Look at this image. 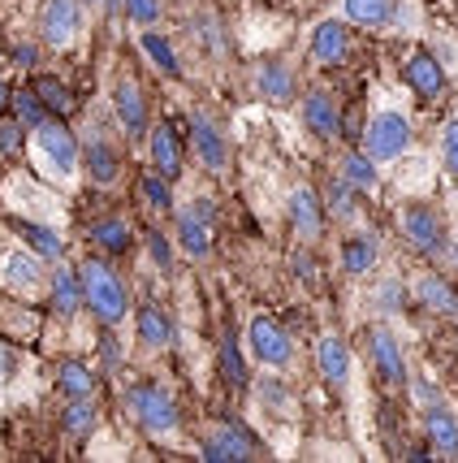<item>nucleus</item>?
<instances>
[{
	"label": "nucleus",
	"instance_id": "1",
	"mask_svg": "<svg viewBox=\"0 0 458 463\" xmlns=\"http://www.w3.org/2000/svg\"><path fill=\"white\" fill-rule=\"evenodd\" d=\"M82 295H87V307L100 317V325H121L126 321V290H121L117 273L104 260H82Z\"/></svg>",
	"mask_w": 458,
	"mask_h": 463
},
{
	"label": "nucleus",
	"instance_id": "2",
	"mask_svg": "<svg viewBox=\"0 0 458 463\" xmlns=\"http://www.w3.org/2000/svg\"><path fill=\"white\" fill-rule=\"evenodd\" d=\"M407 147H411V121L402 118V113H377V118L368 121V130H363V152H368L377 165L398 161Z\"/></svg>",
	"mask_w": 458,
	"mask_h": 463
},
{
	"label": "nucleus",
	"instance_id": "3",
	"mask_svg": "<svg viewBox=\"0 0 458 463\" xmlns=\"http://www.w3.org/2000/svg\"><path fill=\"white\" fill-rule=\"evenodd\" d=\"M130 411L139 416V424L152 433V438H164V433L178 429V407H173V399H169L156 382L130 390Z\"/></svg>",
	"mask_w": 458,
	"mask_h": 463
},
{
	"label": "nucleus",
	"instance_id": "4",
	"mask_svg": "<svg viewBox=\"0 0 458 463\" xmlns=\"http://www.w3.org/2000/svg\"><path fill=\"white\" fill-rule=\"evenodd\" d=\"M212 222H217V203L195 200L191 208L178 213V247L191 260H203L212 251Z\"/></svg>",
	"mask_w": 458,
	"mask_h": 463
},
{
	"label": "nucleus",
	"instance_id": "5",
	"mask_svg": "<svg viewBox=\"0 0 458 463\" xmlns=\"http://www.w3.org/2000/svg\"><path fill=\"white\" fill-rule=\"evenodd\" d=\"M35 147H40L43 161L52 165L57 178H70V174L79 169V139H74L70 126H61V121H43V126H35Z\"/></svg>",
	"mask_w": 458,
	"mask_h": 463
},
{
	"label": "nucleus",
	"instance_id": "6",
	"mask_svg": "<svg viewBox=\"0 0 458 463\" xmlns=\"http://www.w3.org/2000/svg\"><path fill=\"white\" fill-rule=\"evenodd\" d=\"M247 343L256 351L259 364H268V368H285L290 355H294V346H290V334L281 329L273 317H256L251 329H247Z\"/></svg>",
	"mask_w": 458,
	"mask_h": 463
},
{
	"label": "nucleus",
	"instance_id": "7",
	"mask_svg": "<svg viewBox=\"0 0 458 463\" xmlns=\"http://www.w3.org/2000/svg\"><path fill=\"white\" fill-rule=\"evenodd\" d=\"M82 35V0H48L43 9V40L52 48H70Z\"/></svg>",
	"mask_w": 458,
	"mask_h": 463
},
{
	"label": "nucleus",
	"instance_id": "8",
	"mask_svg": "<svg viewBox=\"0 0 458 463\" xmlns=\"http://www.w3.org/2000/svg\"><path fill=\"white\" fill-rule=\"evenodd\" d=\"M398 225L419 251H441V247H445V230H441L437 213L424 208V203H407V208L398 213Z\"/></svg>",
	"mask_w": 458,
	"mask_h": 463
},
{
	"label": "nucleus",
	"instance_id": "9",
	"mask_svg": "<svg viewBox=\"0 0 458 463\" xmlns=\"http://www.w3.org/2000/svg\"><path fill=\"white\" fill-rule=\"evenodd\" d=\"M191 143H195V156L203 161V169H212V174H220V169H225L229 152H225L220 130L212 126V118H208L203 109H195V113H191Z\"/></svg>",
	"mask_w": 458,
	"mask_h": 463
},
{
	"label": "nucleus",
	"instance_id": "10",
	"mask_svg": "<svg viewBox=\"0 0 458 463\" xmlns=\"http://www.w3.org/2000/svg\"><path fill=\"white\" fill-rule=\"evenodd\" d=\"M290 222L299 230V239H307V242L320 239V230H324V203H320V195L312 186H299L290 195Z\"/></svg>",
	"mask_w": 458,
	"mask_h": 463
},
{
	"label": "nucleus",
	"instance_id": "11",
	"mask_svg": "<svg viewBox=\"0 0 458 463\" xmlns=\"http://www.w3.org/2000/svg\"><path fill=\"white\" fill-rule=\"evenodd\" d=\"M368 343H372V364H377L380 382H389V385H402V382H407V368H402V351H398L394 334H389L385 325H377V329L368 334Z\"/></svg>",
	"mask_w": 458,
	"mask_h": 463
},
{
	"label": "nucleus",
	"instance_id": "12",
	"mask_svg": "<svg viewBox=\"0 0 458 463\" xmlns=\"http://www.w3.org/2000/svg\"><path fill=\"white\" fill-rule=\"evenodd\" d=\"M203 459L212 463H229V459H256V442L242 433V429H234V424H225V429H217L208 442H203Z\"/></svg>",
	"mask_w": 458,
	"mask_h": 463
},
{
	"label": "nucleus",
	"instance_id": "13",
	"mask_svg": "<svg viewBox=\"0 0 458 463\" xmlns=\"http://www.w3.org/2000/svg\"><path fill=\"white\" fill-rule=\"evenodd\" d=\"M82 303H87V295H82V273L61 264L57 273H52V312H57L61 321H74Z\"/></svg>",
	"mask_w": 458,
	"mask_h": 463
},
{
	"label": "nucleus",
	"instance_id": "14",
	"mask_svg": "<svg viewBox=\"0 0 458 463\" xmlns=\"http://www.w3.org/2000/svg\"><path fill=\"white\" fill-rule=\"evenodd\" d=\"M0 282L9 290H18V295H35L43 286V264L35 256H26V251H14L9 260L0 264Z\"/></svg>",
	"mask_w": 458,
	"mask_h": 463
},
{
	"label": "nucleus",
	"instance_id": "15",
	"mask_svg": "<svg viewBox=\"0 0 458 463\" xmlns=\"http://www.w3.org/2000/svg\"><path fill=\"white\" fill-rule=\"evenodd\" d=\"M117 118L126 126V135H143V126H147V96H143V87L135 79H121L117 82Z\"/></svg>",
	"mask_w": 458,
	"mask_h": 463
},
{
	"label": "nucleus",
	"instance_id": "16",
	"mask_svg": "<svg viewBox=\"0 0 458 463\" xmlns=\"http://www.w3.org/2000/svg\"><path fill=\"white\" fill-rule=\"evenodd\" d=\"M152 165H156L169 182L182 174V139L169 121H160L156 130H152Z\"/></svg>",
	"mask_w": 458,
	"mask_h": 463
},
{
	"label": "nucleus",
	"instance_id": "17",
	"mask_svg": "<svg viewBox=\"0 0 458 463\" xmlns=\"http://www.w3.org/2000/svg\"><path fill=\"white\" fill-rule=\"evenodd\" d=\"M424 429H428V442H433V450L454 459V455H458V416H454V411L433 403V407H428V416H424Z\"/></svg>",
	"mask_w": 458,
	"mask_h": 463
},
{
	"label": "nucleus",
	"instance_id": "18",
	"mask_svg": "<svg viewBox=\"0 0 458 463\" xmlns=\"http://www.w3.org/2000/svg\"><path fill=\"white\" fill-rule=\"evenodd\" d=\"M407 82L416 87L424 100H433V96H441V87H445V74H441V65L433 61V52H411L407 57Z\"/></svg>",
	"mask_w": 458,
	"mask_h": 463
},
{
	"label": "nucleus",
	"instance_id": "19",
	"mask_svg": "<svg viewBox=\"0 0 458 463\" xmlns=\"http://www.w3.org/2000/svg\"><path fill=\"white\" fill-rule=\"evenodd\" d=\"M316 364H320V377L329 385H346L351 382V351H346V343L341 338H320V351H316Z\"/></svg>",
	"mask_w": 458,
	"mask_h": 463
},
{
	"label": "nucleus",
	"instance_id": "20",
	"mask_svg": "<svg viewBox=\"0 0 458 463\" xmlns=\"http://www.w3.org/2000/svg\"><path fill=\"white\" fill-rule=\"evenodd\" d=\"M346 48H351V35H346V22H320L316 31H312V57L320 65H333V61L346 57Z\"/></svg>",
	"mask_w": 458,
	"mask_h": 463
},
{
	"label": "nucleus",
	"instance_id": "21",
	"mask_svg": "<svg viewBox=\"0 0 458 463\" xmlns=\"http://www.w3.org/2000/svg\"><path fill=\"white\" fill-rule=\"evenodd\" d=\"M303 118H307V126L316 130L320 139H338V130H341L338 104L329 100L324 91H312V96L303 100Z\"/></svg>",
	"mask_w": 458,
	"mask_h": 463
},
{
	"label": "nucleus",
	"instance_id": "22",
	"mask_svg": "<svg viewBox=\"0 0 458 463\" xmlns=\"http://www.w3.org/2000/svg\"><path fill=\"white\" fill-rule=\"evenodd\" d=\"M256 87H259V96H264V100H273V104L294 100V79H290V70H285L281 61H268V65H259Z\"/></svg>",
	"mask_w": 458,
	"mask_h": 463
},
{
	"label": "nucleus",
	"instance_id": "23",
	"mask_svg": "<svg viewBox=\"0 0 458 463\" xmlns=\"http://www.w3.org/2000/svg\"><path fill=\"white\" fill-rule=\"evenodd\" d=\"M139 343L143 351H164L173 343V321L160 307H139Z\"/></svg>",
	"mask_w": 458,
	"mask_h": 463
},
{
	"label": "nucleus",
	"instance_id": "24",
	"mask_svg": "<svg viewBox=\"0 0 458 463\" xmlns=\"http://www.w3.org/2000/svg\"><path fill=\"white\" fill-rule=\"evenodd\" d=\"M341 9L359 26H389L398 14V0H341Z\"/></svg>",
	"mask_w": 458,
	"mask_h": 463
},
{
	"label": "nucleus",
	"instance_id": "25",
	"mask_svg": "<svg viewBox=\"0 0 458 463\" xmlns=\"http://www.w3.org/2000/svg\"><path fill=\"white\" fill-rule=\"evenodd\" d=\"M82 165H87V178L100 182V186H108V182L117 178V152L104 139H91L82 147Z\"/></svg>",
	"mask_w": 458,
	"mask_h": 463
},
{
	"label": "nucleus",
	"instance_id": "26",
	"mask_svg": "<svg viewBox=\"0 0 458 463\" xmlns=\"http://www.w3.org/2000/svg\"><path fill=\"white\" fill-rule=\"evenodd\" d=\"M419 303H428L441 317H458V290L445 278H419Z\"/></svg>",
	"mask_w": 458,
	"mask_h": 463
},
{
	"label": "nucleus",
	"instance_id": "27",
	"mask_svg": "<svg viewBox=\"0 0 458 463\" xmlns=\"http://www.w3.org/2000/svg\"><path fill=\"white\" fill-rule=\"evenodd\" d=\"M57 385H61V394H65V399H91V390H96V377H91V373H87L79 360H70V364H61Z\"/></svg>",
	"mask_w": 458,
	"mask_h": 463
},
{
	"label": "nucleus",
	"instance_id": "28",
	"mask_svg": "<svg viewBox=\"0 0 458 463\" xmlns=\"http://www.w3.org/2000/svg\"><path fill=\"white\" fill-rule=\"evenodd\" d=\"M372 264H377V242L372 239L359 234V239L341 242V269H346V273H368Z\"/></svg>",
	"mask_w": 458,
	"mask_h": 463
},
{
	"label": "nucleus",
	"instance_id": "29",
	"mask_svg": "<svg viewBox=\"0 0 458 463\" xmlns=\"http://www.w3.org/2000/svg\"><path fill=\"white\" fill-rule=\"evenodd\" d=\"M341 178L351 182V186H355V191H372V186H377L380 182V174H377V161H372V156H368V152H363V156H346V165H341Z\"/></svg>",
	"mask_w": 458,
	"mask_h": 463
},
{
	"label": "nucleus",
	"instance_id": "30",
	"mask_svg": "<svg viewBox=\"0 0 458 463\" xmlns=\"http://www.w3.org/2000/svg\"><path fill=\"white\" fill-rule=\"evenodd\" d=\"M143 52H147V57L156 61V65H160V70H164V74H182V61H178V52H173V43L164 40L160 31H147V35H143Z\"/></svg>",
	"mask_w": 458,
	"mask_h": 463
},
{
	"label": "nucleus",
	"instance_id": "31",
	"mask_svg": "<svg viewBox=\"0 0 458 463\" xmlns=\"http://www.w3.org/2000/svg\"><path fill=\"white\" fill-rule=\"evenodd\" d=\"M61 424H65V433L82 438V433H91V429H96V407L87 403V399H70V407H65Z\"/></svg>",
	"mask_w": 458,
	"mask_h": 463
},
{
	"label": "nucleus",
	"instance_id": "32",
	"mask_svg": "<svg viewBox=\"0 0 458 463\" xmlns=\"http://www.w3.org/2000/svg\"><path fill=\"white\" fill-rule=\"evenodd\" d=\"M14 109H18V121L22 126H31V130L48 121V104L40 100V91H35V87H31V91H18V96H14Z\"/></svg>",
	"mask_w": 458,
	"mask_h": 463
},
{
	"label": "nucleus",
	"instance_id": "33",
	"mask_svg": "<svg viewBox=\"0 0 458 463\" xmlns=\"http://www.w3.org/2000/svg\"><path fill=\"white\" fill-rule=\"evenodd\" d=\"M143 195H147V203H152V213H160V217L173 213V191H169V178H164L160 169L143 178Z\"/></svg>",
	"mask_w": 458,
	"mask_h": 463
},
{
	"label": "nucleus",
	"instance_id": "34",
	"mask_svg": "<svg viewBox=\"0 0 458 463\" xmlns=\"http://www.w3.org/2000/svg\"><path fill=\"white\" fill-rule=\"evenodd\" d=\"M91 239L100 242V247H108V251H126V247H130V230H126V222L108 217V222H100L91 230Z\"/></svg>",
	"mask_w": 458,
	"mask_h": 463
},
{
	"label": "nucleus",
	"instance_id": "35",
	"mask_svg": "<svg viewBox=\"0 0 458 463\" xmlns=\"http://www.w3.org/2000/svg\"><path fill=\"white\" fill-rule=\"evenodd\" d=\"M18 230L26 239L35 242V251H40L43 260H61V239L52 230H43V225H31V222H18Z\"/></svg>",
	"mask_w": 458,
	"mask_h": 463
},
{
	"label": "nucleus",
	"instance_id": "36",
	"mask_svg": "<svg viewBox=\"0 0 458 463\" xmlns=\"http://www.w3.org/2000/svg\"><path fill=\"white\" fill-rule=\"evenodd\" d=\"M220 368H225V382L229 385H247V364H242V351L234 338L220 343Z\"/></svg>",
	"mask_w": 458,
	"mask_h": 463
},
{
	"label": "nucleus",
	"instance_id": "37",
	"mask_svg": "<svg viewBox=\"0 0 458 463\" xmlns=\"http://www.w3.org/2000/svg\"><path fill=\"white\" fill-rule=\"evenodd\" d=\"M351 208H355V186L346 178L333 182V191H329V203H324V213H333V217H351Z\"/></svg>",
	"mask_w": 458,
	"mask_h": 463
},
{
	"label": "nucleus",
	"instance_id": "38",
	"mask_svg": "<svg viewBox=\"0 0 458 463\" xmlns=\"http://www.w3.org/2000/svg\"><path fill=\"white\" fill-rule=\"evenodd\" d=\"M121 9H126V18L135 22V26H152V22H160V0H121Z\"/></svg>",
	"mask_w": 458,
	"mask_h": 463
},
{
	"label": "nucleus",
	"instance_id": "39",
	"mask_svg": "<svg viewBox=\"0 0 458 463\" xmlns=\"http://www.w3.org/2000/svg\"><path fill=\"white\" fill-rule=\"evenodd\" d=\"M35 91H40V100L48 104V109H57V113H65V109H70V96H65V87H61L52 74L35 79Z\"/></svg>",
	"mask_w": 458,
	"mask_h": 463
},
{
	"label": "nucleus",
	"instance_id": "40",
	"mask_svg": "<svg viewBox=\"0 0 458 463\" xmlns=\"http://www.w3.org/2000/svg\"><path fill=\"white\" fill-rule=\"evenodd\" d=\"M441 156H445V169L458 178V118L441 126Z\"/></svg>",
	"mask_w": 458,
	"mask_h": 463
},
{
	"label": "nucleus",
	"instance_id": "41",
	"mask_svg": "<svg viewBox=\"0 0 458 463\" xmlns=\"http://www.w3.org/2000/svg\"><path fill=\"white\" fill-rule=\"evenodd\" d=\"M22 147V121L0 118V152H18Z\"/></svg>",
	"mask_w": 458,
	"mask_h": 463
},
{
	"label": "nucleus",
	"instance_id": "42",
	"mask_svg": "<svg viewBox=\"0 0 458 463\" xmlns=\"http://www.w3.org/2000/svg\"><path fill=\"white\" fill-rule=\"evenodd\" d=\"M147 247H152V260H156L160 269H169V264H173V251H169V242L160 239L156 230H152V234H147Z\"/></svg>",
	"mask_w": 458,
	"mask_h": 463
},
{
	"label": "nucleus",
	"instance_id": "43",
	"mask_svg": "<svg viewBox=\"0 0 458 463\" xmlns=\"http://www.w3.org/2000/svg\"><path fill=\"white\" fill-rule=\"evenodd\" d=\"M264 385V390H259V394H264V403H285V390H281V382H259Z\"/></svg>",
	"mask_w": 458,
	"mask_h": 463
},
{
	"label": "nucleus",
	"instance_id": "44",
	"mask_svg": "<svg viewBox=\"0 0 458 463\" xmlns=\"http://www.w3.org/2000/svg\"><path fill=\"white\" fill-rule=\"evenodd\" d=\"M9 373H14V351H9V346H0V382H5Z\"/></svg>",
	"mask_w": 458,
	"mask_h": 463
},
{
	"label": "nucleus",
	"instance_id": "45",
	"mask_svg": "<svg viewBox=\"0 0 458 463\" xmlns=\"http://www.w3.org/2000/svg\"><path fill=\"white\" fill-rule=\"evenodd\" d=\"M104 360H108V368L117 364V343H113V338H104Z\"/></svg>",
	"mask_w": 458,
	"mask_h": 463
},
{
	"label": "nucleus",
	"instance_id": "46",
	"mask_svg": "<svg viewBox=\"0 0 458 463\" xmlns=\"http://www.w3.org/2000/svg\"><path fill=\"white\" fill-rule=\"evenodd\" d=\"M9 104V87H5V74H0V109Z\"/></svg>",
	"mask_w": 458,
	"mask_h": 463
},
{
	"label": "nucleus",
	"instance_id": "47",
	"mask_svg": "<svg viewBox=\"0 0 458 463\" xmlns=\"http://www.w3.org/2000/svg\"><path fill=\"white\" fill-rule=\"evenodd\" d=\"M82 5H100V0H82Z\"/></svg>",
	"mask_w": 458,
	"mask_h": 463
}]
</instances>
